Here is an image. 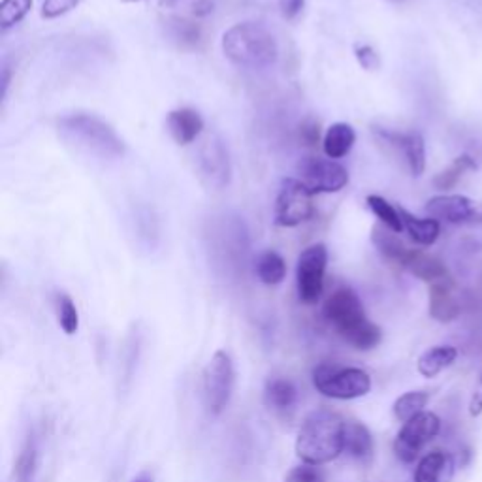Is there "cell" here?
Here are the masks:
<instances>
[{
	"label": "cell",
	"mask_w": 482,
	"mask_h": 482,
	"mask_svg": "<svg viewBox=\"0 0 482 482\" xmlns=\"http://www.w3.org/2000/svg\"><path fill=\"white\" fill-rule=\"evenodd\" d=\"M345 426L347 422L334 411L318 409L309 412L300 430H298V458L311 466L334 462L345 449Z\"/></svg>",
	"instance_id": "cell-1"
},
{
	"label": "cell",
	"mask_w": 482,
	"mask_h": 482,
	"mask_svg": "<svg viewBox=\"0 0 482 482\" xmlns=\"http://www.w3.org/2000/svg\"><path fill=\"white\" fill-rule=\"evenodd\" d=\"M323 313L328 325L356 351H372L383 339L381 328L367 318L362 300L349 287L337 288L326 300Z\"/></svg>",
	"instance_id": "cell-2"
},
{
	"label": "cell",
	"mask_w": 482,
	"mask_h": 482,
	"mask_svg": "<svg viewBox=\"0 0 482 482\" xmlns=\"http://www.w3.org/2000/svg\"><path fill=\"white\" fill-rule=\"evenodd\" d=\"M226 59L247 71H264L278 61L279 50L273 34L259 23H238L222 34Z\"/></svg>",
	"instance_id": "cell-3"
},
{
	"label": "cell",
	"mask_w": 482,
	"mask_h": 482,
	"mask_svg": "<svg viewBox=\"0 0 482 482\" xmlns=\"http://www.w3.org/2000/svg\"><path fill=\"white\" fill-rule=\"evenodd\" d=\"M59 134L64 142L99 158H119L125 151L118 132L106 121L89 113L62 118L59 121Z\"/></svg>",
	"instance_id": "cell-4"
},
{
	"label": "cell",
	"mask_w": 482,
	"mask_h": 482,
	"mask_svg": "<svg viewBox=\"0 0 482 482\" xmlns=\"http://www.w3.org/2000/svg\"><path fill=\"white\" fill-rule=\"evenodd\" d=\"M313 384L320 394L332 400H356L370 394L372 377L360 367L320 364L313 372Z\"/></svg>",
	"instance_id": "cell-5"
},
{
	"label": "cell",
	"mask_w": 482,
	"mask_h": 482,
	"mask_svg": "<svg viewBox=\"0 0 482 482\" xmlns=\"http://www.w3.org/2000/svg\"><path fill=\"white\" fill-rule=\"evenodd\" d=\"M234 392V364L226 351H217L202 373V396L210 415L217 417L226 409Z\"/></svg>",
	"instance_id": "cell-6"
},
{
	"label": "cell",
	"mask_w": 482,
	"mask_h": 482,
	"mask_svg": "<svg viewBox=\"0 0 482 482\" xmlns=\"http://www.w3.org/2000/svg\"><path fill=\"white\" fill-rule=\"evenodd\" d=\"M441 421L435 412L424 411L402 426L394 439V454L403 464L419 460L422 449L439 435Z\"/></svg>",
	"instance_id": "cell-7"
},
{
	"label": "cell",
	"mask_w": 482,
	"mask_h": 482,
	"mask_svg": "<svg viewBox=\"0 0 482 482\" xmlns=\"http://www.w3.org/2000/svg\"><path fill=\"white\" fill-rule=\"evenodd\" d=\"M328 264V250L323 243H315L307 247L296 266V283L300 302L313 306L320 300L325 290V275Z\"/></svg>",
	"instance_id": "cell-8"
},
{
	"label": "cell",
	"mask_w": 482,
	"mask_h": 482,
	"mask_svg": "<svg viewBox=\"0 0 482 482\" xmlns=\"http://www.w3.org/2000/svg\"><path fill=\"white\" fill-rule=\"evenodd\" d=\"M313 196L315 194L302 179H285L278 194V202H275V222L285 228H292L309 221L315 213Z\"/></svg>",
	"instance_id": "cell-9"
},
{
	"label": "cell",
	"mask_w": 482,
	"mask_h": 482,
	"mask_svg": "<svg viewBox=\"0 0 482 482\" xmlns=\"http://www.w3.org/2000/svg\"><path fill=\"white\" fill-rule=\"evenodd\" d=\"M298 174L313 194L339 193L347 187L349 172L337 160L323 156H304L298 165Z\"/></svg>",
	"instance_id": "cell-10"
},
{
	"label": "cell",
	"mask_w": 482,
	"mask_h": 482,
	"mask_svg": "<svg viewBox=\"0 0 482 482\" xmlns=\"http://www.w3.org/2000/svg\"><path fill=\"white\" fill-rule=\"evenodd\" d=\"M196 168L200 179L210 189L221 191L231 183V155L219 136H210L196 155Z\"/></svg>",
	"instance_id": "cell-11"
},
{
	"label": "cell",
	"mask_w": 482,
	"mask_h": 482,
	"mask_svg": "<svg viewBox=\"0 0 482 482\" xmlns=\"http://www.w3.org/2000/svg\"><path fill=\"white\" fill-rule=\"evenodd\" d=\"M375 134L381 137L383 144L392 147L407 165L409 172L419 177L426 170V144L419 132H394L375 128Z\"/></svg>",
	"instance_id": "cell-12"
},
{
	"label": "cell",
	"mask_w": 482,
	"mask_h": 482,
	"mask_svg": "<svg viewBox=\"0 0 482 482\" xmlns=\"http://www.w3.org/2000/svg\"><path fill=\"white\" fill-rule=\"evenodd\" d=\"M477 202L462 194H439L428 200L426 213L431 219L452 224H473Z\"/></svg>",
	"instance_id": "cell-13"
},
{
	"label": "cell",
	"mask_w": 482,
	"mask_h": 482,
	"mask_svg": "<svg viewBox=\"0 0 482 482\" xmlns=\"http://www.w3.org/2000/svg\"><path fill=\"white\" fill-rule=\"evenodd\" d=\"M462 313V304L454 294V281L443 279L430 285V317L438 323H452Z\"/></svg>",
	"instance_id": "cell-14"
},
{
	"label": "cell",
	"mask_w": 482,
	"mask_h": 482,
	"mask_svg": "<svg viewBox=\"0 0 482 482\" xmlns=\"http://www.w3.org/2000/svg\"><path fill=\"white\" fill-rule=\"evenodd\" d=\"M454 458L445 450H431L421 458L415 469V482H452Z\"/></svg>",
	"instance_id": "cell-15"
},
{
	"label": "cell",
	"mask_w": 482,
	"mask_h": 482,
	"mask_svg": "<svg viewBox=\"0 0 482 482\" xmlns=\"http://www.w3.org/2000/svg\"><path fill=\"white\" fill-rule=\"evenodd\" d=\"M168 130L179 146H189L198 140L203 130V119L193 108H179L168 113Z\"/></svg>",
	"instance_id": "cell-16"
},
{
	"label": "cell",
	"mask_w": 482,
	"mask_h": 482,
	"mask_svg": "<svg viewBox=\"0 0 482 482\" xmlns=\"http://www.w3.org/2000/svg\"><path fill=\"white\" fill-rule=\"evenodd\" d=\"M405 269H409L415 278H419L421 281L424 283H438V281H443V279H449V269L447 266L433 255H428V252L424 250H419V249H412L409 259L405 260L403 264Z\"/></svg>",
	"instance_id": "cell-17"
},
{
	"label": "cell",
	"mask_w": 482,
	"mask_h": 482,
	"mask_svg": "<svg viewBox=\"0 0 482 482\" xmlns=\"http://www.w3.org/2000/svg\"><path fill=\"white\" fill-rule=\"evenodd\" d=\"M343 452H347L351 458H354L356 462L370 464L373 460L375 454V443L372 438V431L367 430L362 422H347L345 426V449Z\"/></svg>",
	"instance_id": "cell-18"
},
{
	"label": "cell",
	"mask_w": 482,
	"mask_h": 482,
	"mask_svg": "<svg viewBox=\"0 0 482 482\" xmlns=\"http://www.w3.org/2000/svg\"><path fill=\"white\" fill-rule=\"evenodd\" d=\"M400 215L403 221V231L417 245L430 247L438 241V238L441 234V224L438 219H431V217L421 219V217H415L412 213H409L403 208H400Z\"/></svg>",
	"instance_id": "cell-19"
},
{
	"label": "cell",
	"mask_w": 482,
	"mask_h": 482,
	"mask_svg": "<svg viewBox=\"0 0 482 482\" xmlns=\"http://www.w3.org/2000/svg\"><path fill=\"white\" fill-rule=\"evenodd\" d=\"M372 241H373V245L379 249V252L386 260L394 262V264H398L402 268H403L405 260L409 259L411 250H412L398 238V232H392L386 226H375L373 228Z\"/></svg>",
	"instance_id": "cell-20"
},
{
	"label": "cell",
	"mask_w": 482,
	"mask_h": 482,
	"mask_svg": "<svg viewBox=\"0 0 482 482\" xmlns=\"http://www.w3.org/2000/svg\"><path fill=\"white\" fill-rule=\"evenodd\" d=\"M354 142H356V132L351 125L334 123L325 134L323 149H325V155L328 158L337 160V158H343L351 153V149L354 147Z\"/></svg>",
	"instance_id": "cell-21"
},
{
	"label": "cell",
	"mask_w": 482,
	"mask_h": 482,
	"mask_svg": "<svg viewBox=\"0 0 482 482\" xmlns=\"http://www.w3.org/2000/svg\"><path fill=\"white\" fill-rule=\"evenodd\" d=\"M458 358V349L450 345H438L431 347L426 353L421 354L417 362V370L422 377L433 379L438 377L441 372H445L447 367H450Z\"/></svg>",
	"instance_id": "cell-22"
},
{
	"label": "cell",
	"mask_w": 482,
	"mask_h": 482,
	"mask_svg": "<svg viewBox=\"0 0 482 482\" xmlns=\"http://www.w3.org/2000/svg\"><path fill=\"white\" fill-rule=\"evenodd\" d=\"M266 405L273 411H288L298 402V390L290 379L273 377L266 383L264 388Z\"/></svg>",
	"instance_id": "cell-23"
},
{
	"label": "cell",
	"mask_w": 482,
	"mask_h": 482,
	"mask_svg": "<svg viewBox=\"0 0 482 482\" xmlns=\"http://www.w3.org/2000/svg\"><path fill=\"white\" fill-rule=\"evenodd\" d=\"M257 275L264 285L275 287L287 278V262L275 250H264L257 260Z\"/></svg>",
	"instance_id": "cell-24"
},
{
	"label": "cell",
	"mask_w": 482,
	"mask_h": 482,
	"mask_svg": "<svg viewBox=\"0 0 482 482\" xmlns=\"http://www.w3.org/2000/svg\"><path fill=\"white\" fill-rule=\"evenodd\" d=\"M428 402H430L428 392H424V390H412V392H407L394 402V407H392L394 417L405 424L411 419L421 415V412H424Z\"/></svg>",
	"instance_id": "cell-25"
},
{
	"label": "cell",
	"mask_w": 482,
	"mask_h": 482,
	"mask_svg": "<svg viewBox=\"0 0 482 482\" xmlns=\"http://www.w3.org/2000/svg\"><path fill=\"white\" fill-rule=\"evenodd\" d=\"M15 482H36L38 473V445L31 438L23 445L15 462Z\"/></svg>",
	"instance_id": "cell-26"
},
{
	"label": "cell",
	"mask_w": 482,
	"mask_h": 482,
	"mask_svg": "<svg viewBox=\"0 0 482 482\" xmlns=\"http://www.w3.org/2000/svg\"><path fill=\"white\" fill-rule=\"evenodd\" d=\"M367 205H370V210L373 212V215L381 221L383 226L390 228L392 232H403V221L400 215V208H396L394 203H390L388 200H384L383 196L377 194H370L367 196Z\"/></svg>",
	"instance_id": "cell-27"
},
{
	"label": "cell",
	"mask_w": 482,
	"mask_h": 482,
	"mask_svg": "<svg viewBox=\"0 0 482 482\" xmlns=\"http://www.w3.org/2000/svg\"><path fill=\"white\" fill-rule=\"evenodd\" d=\"M475 168H477V165L471 156H468V155L458 156L447 170H443L441 174L433 177V185H435V189H439V191H450L458 185V181L466 175V172L475 170Z\"/></svg>",
	"instance_id": "cell-28"
},
{
	"label": "cell",
	"mask_w": 482,
	"mask_h": 482,
	"mask_svg": "<svg viewBox=\"0 0 482 482\" xmlns=\"http://www.w3.org/2000/svg\"><path fill=\"white\" fill-rule=\"evenodd\" d=\"M166 31L175 40L181 48H194L202 38L200 25L194 21L183 19V17H170L166 23Z\"/></svg>",
	"instance_id": "cell-29"
},
{
	"label": "cell",
	"mask_w": 482,
	"mask_h": 482,
	"mask_svg": "<svg viewBox=\"0 0 482 482\" xmlns=\"http://www.w3.org/2000/svg\"><path fill=\"white\" fill-rule=\"evenodd\" d=\"M57 317L59 325L66 336H74L80 328V313L74 300L68 294L57 296Z\"/></svg>",
	"instance_id": "cell-30"
},
{
	"label": "cell",
	"mask_w": 482,
	"mask_h": 482,
	"mask_svg": "<svg viewBox=\"0 0 482 482\" xmlns=\"http://www.w3.org/2000/svg\"><path fill=\"white\" fill-rule=\"evenodd\" d=\"M31 8L33 0H3V5H0V27L3 31L12 29L25 19Z\"/></svg>",
	"instance_id": "cell-31"
},
{
	"label": "cell",
	"mask_w": 482,
	"mask_h": 482,
	"mask_svg": "<svg viewBox=\"0 0 482 482\" xmlns=\"http://www.w3.org/2000/svg\"><path fill=\"white\" fill-rule=\"evenodd\" d=\"M285 482H326V475L318 466L302 464L287 473Z\"/></svg>",
	"instance_id": "cell-32"
},
{
	"label": "cell",
	"mask_w": 482,
	"mask_h": 482,
	"mask_svg": "<svg viewBox=\"0 0 482 482\" xmlns=\"http://www.w3.org/2000/svg\"><path fill=\"white\" fill-rule=\"evenodd\" d=\"M81 5V0H43L42 3V17L55 19L68 12H72Z\"/></svg>",
	"instance_id": "cell-33"
},
{
	"label": "cell",
	"mask_w": 482,
	"mask_h": 482,
	"mask_svg": "<svg viewBox=\"0 0 482 482\" xmlns=\"http://www.w3.org/2000/svg\"><path fill=\"white\" fill-rule=\"evenodd\" d=\"M354 55L358 64L364 68V71H377L381 61L377 52L372 48V45H365V43H358L354 48Z\"/></svg>",
	"instance_id": "cell-34"
},
{
	"label": "cell",
	"mask_w": 482,
	"mask_h": 482,
	"mask_svg": "<svg viewBox=\"0 0 482 482\" xmlns=\"http://www.w3.org/2000/svg\"><path fill=\"white\" fill-rule=\"evenodd\" d=\"M300 136H302V142L309 147L317 146L318 140H320V127L317 121L313 119H307L306 123H302L300 127Z\"/></svg>",
	"instance_id": "cell-35"
},
{
	"label": "cell",
	"mask_w": 482,
	"mask_h": 482,
	"mask_svg": "<svg viewBox=\"0 0 482 482\" xmlns=\"http://www.w3.org/2000/svg\"><path fill=\"white\" fill-rule=\"evenodd\" d=\"M469 415L471 417H480L482 415V373L478 377V383L473 390V396L469 400Z\"/></svg>",
	"instance_id": "cell-36"
},
{
	"label": "cell",
	"mask_w": 482,
	"mask_h": 482,
	"mask_svg": "<svg viewBox=\"0 0 482 482\" xmlns=\"http://www.w3.org/2000/svg\"><path fill=\"white\" fill-rule=\"evenodd\" d=\"M306 6V0H281V10L287 19H294Z\"/></svg>",
	"instance_id": "cell-37"
},
{
	"label": "cell",
	"mask_w": 482,
	"mask_h": 482,
	"mask_svg": "<svg viewBox=\"0 0 482 482\" xmlns=\"http://www.w3.org/2000/svg\"><path fill=\"white\" fill-rule=\"evenodd\" d=\"M213 12V3L212 0H196L193 5V14L196 17H208Z\"/></svg>",
	"instance_id": "cell-38"
},
{
	"label": "cell",
	"mask_w": 482,
	"mask_h": 482,
	"mask_svg": "<svg viewBox=\"0 0 482 482\" xmlns=\"http://www.w3.org/2000/svg\"><path fill=\"white\" fill-rule=\"evenodd\" d=\"M123 3H142V0H123ZM160 6H165V8H170L175 5V0H158Z\"/></svg>",
	"instance_id": "cell-39"
},
{
	"label": "cell",
	"mask_w": 482,
	"mask_h": 482,
	"mask_svg": "<svg viewBox=\"0 0 482 482\" xmlns=\"http://www.w3.org/2000/svg\"><path fill=\"white\" fill-rule=\"evenodd\" d=\"M8 83H10V71L5 68V78H3V97H6L8 93Z\"/></svg>",
	"instance_id": "cell-40"
},
{
	"label": "cell",
	"mask_w": 482,
	"mask_h": 482,
	"mask_svg": "<svg viewBox=\"0 0 482 482\" xmlns=\"http://www.w3.org/2000/svg\"><path fill=\"white\" fill-rule=\"evenodd\" d=\"M473 224H482V202H477V210H475V222Z\"/></svg>",
	"instance_id": "cell-41"
},
{
	"label": "cell",
	"mask_w": 482,
	"mask_h": 482,
	"mask_svg": "<svg viewBox=\"0 0 482 482\" xmlns=\"http://www.w3.org/2000/svg\"><path fill=\"white\" fill-rule=\"evenodd\" d=\"M130 482H153V475H149V473H142L140 477H136V478L130 480Z\"/></svg>",
	"instance_id": "cell-42"
}]
</instances>
